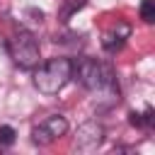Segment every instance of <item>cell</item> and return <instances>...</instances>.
<instances>
[{
    "label": "cell",
    "instance_id": "1",
    "mask_svg": "<svg viewBox=\"0 0 155 155\" xmlns=\"http://www.w3.org/2000/svg\"><path fill=\"white\" fill-rule=\"evenodd\" d=\"M73 80V61L70 58H48L34 68V87L41 94H58Z\"/></svg>",
    "mask_w": 155,
    "mask_h": 155
},
{
    "label": "cell",
    "instance_id": "2",
    "mask_svg": "<svg viewBox=\"0 0 155 155\" xmlns=\"http://www.w3.org/2000/svg\"><path fill=\"white\" fill-rule=\"evenodd\" d=\"M73 78H78V82L85 90L94 92V94H114V92H119L114 73L104 63H99L94 58H80L78 63H73Z\"/></svg>",
    "mask_w": 155,
    "mask_h": 155
},
{
    "label": "cell",
    "instance_id": "3",
    "mask_svg": "<svg viewBox=\"0 0 155 155\" xmlns=\"http://www.w3.org/2000/svg\"><path fill=\"white\" fill-rule=\"evenodd\" d=\"M7 53L12 58L15 65L24 68V70H34L41 61V46L36 41V36L31 31H15L10 39H7Z\"/></svg>",
    "mask_w": 155,
    "mask_h": 155
},
{
    "label": "cell",
    "instance_id": "4",
    "mask_svg": "<svg viewBox=\"0 0 155 155\" xmlns=\"http://www.w3.org/2000/svg\"><path fill=\"white\" fill-rule=\"evenodd\" d=\"M68 133V121H65V116L63 114H48V116H44L39 124H34V128H31V140L36 143V145H51V143H56L61 136H65Z\"/></svg>",
    "mask_w": 155,
    "mask_h": 155
},
{
    "label": "cell",
    "instance_id": "5",
    "mask_svg": "<svg viewBox=\"0 0 155 155\" xmlns=\"http://www.w3.org/2000/svg\"><path fill=\"white\" fill-rule=\"evenodd\" d=\"M102 138H104V128H102L99 124H94V121H87V124H82V126L78 128L75 145H78L80 150H94V148H99Z\"/></svg>",
    "mask_w": 155,
    "mask_h": 155
},
{
    "label": "cell",
    "instance_id": "6",
    "mask_svg": "<svg viewBox=\"0 0 155 155\" xmlns=\"http://www.w3.org/2000/svg\"><path fill=\"white\" fill-rule=\"evenodd\" d=\"M128 34H131L128 24H126V22H116V24H111V27L104 31L102 46H104L107 51H116V48H121V46H124V41L128 39Z\"/></svg>",
    "mask_w": 155,
    "mask_h": 155
},
{
    "label": "cell",
    "instance_id": "7",
    "mask_svg": "<svg viewBox=\"0 0 155 155\" xmlns=\"http://www.w3.org/2000/svg\"><path fill=\"white\" fill-rule=\"evenodd\" d=\"M140 19H143V22H148V24L155 19V7H153V0H143V2H140Z\"/></svg>",
    "mask_w": 155,
    "mask_h": 155
},
{
    "label": "cell",
    "instance_id": "8",
    "mask_svg": "<svg viewBox=\"0 0 155 155\" xmlns=\"http://www.w3.org/2000/svg\"><path fill=\"white\" fill-rule=\"evenodd\" d=\"M15 128L12 126H0V145H12L15 143Z\"/></svg>",
    "mask_w": 155,
    "mask_h": 155
}]
</instances>
